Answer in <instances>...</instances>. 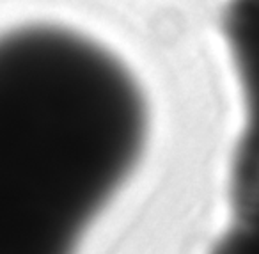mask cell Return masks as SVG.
<instances>
[{
  "label": "cell",
  "instance_id": "3957f363",
  "mask_svg": "<svg viewBox=\"0 0 259 254\" xmlns=\"http://www.w3.org/2000/svg\"><path fill=\"white\" fill-rule=\"evenodd\" d=\"M236 226L233 229V247H259V185L241 204L234 206Z\"/></svg>",
  "mask_w": 259,
  "mask_h": 254
},
{
  "label": "cell",
  "instance_id": "6da1fadb",
  "mask_svg": "<svg viewBox=\"0 0 259 254\" xmlns=\"http://www.w3.org/2000/svg\"><path fill=\"white\" fill-rule=\"evenodd\" d=\"M148 135L137 80L68 29L0 36V252H61L134 172Z\"/></svg>",
  "mask_w": 259,
  "mask_h": 254
},
{
  "label": "cell",
  "instance_id": "7a4b0ae2",
  "mask_svg": "<svg viewBox=\"0 0 259 254\" xmlns=\"http://www.w3.org/2000/svg\"><path fill=\"white\" fill-rule=\"evenodd\" d=\"M220 29L241 103L231 183L250 187L259 182V0H227Z\"/></svg>",
  "mask_w": 259,
  "mask_h": 254
}]
</instances>
